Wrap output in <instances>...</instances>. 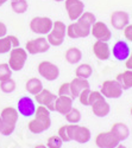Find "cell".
I'll return each instance as SVG.
<instances>
[{
    "instance_id": "74e56055",
    "label": "cell",
    "mask_w": 132,
    "mask_h": 148,
    "mask_svg": "<svg viewBox=\"0 0 132 148\" xmlns=\"http://www.w3.org/2000/svg\"><path fill=\"white\" fill-rule=\"evenodd\" d=\"M125 66L127 70H132V51H131L130 56L127 57V59L125 60Z\"/></svg>"
},
{
    "instance_id": "1f68e13d",
    "label": "cell",
    "mask_w": 132,
    "mask_h": 148,
    "mask_svg": "<svg viewBox=\"0 0 132 148\" xmlns=\"http://www.w3.org/2000/svg\"><path fill=\"white\" fill-rule=\"evenodd\" d=\"M63 141L61 140V138L58 135H51V136L46 141V147L48 148H62Z\"/></svg>"
},
{
    "instance_id": "2e32d148",
    "label": "cell",
    "mask_w": 132,
    "mask_h": 148,
    "mask_svg": "<svg viewBox=\"0 0 132 148\" xmlns=\"http://www.w3.org/2000/svg\"><path fill=\"white\" fill-rule=\"evenodd\" d=\"M130 24V16L125 11H114L111 14V25L115 30H124Z\"/></svg>"
},
{
    "instance_id": "836d02e7",
    "label": "cell",
    "mask_w": 132,
    "mask_h": 148,
    "mask_svg": "<svg viewBox=\"0 0 132 148\" xmlns=\"http://www.w3.org/2000/svg\"><path fill=\"white\" fill-rule=\"evenodd\" d=\"M58 96H68L71 97V91H70V84L69 83H63L58 89ZM73 98V97H71Z\"/></svg>"
},
{
    "instance_id": "ee69618b",
    "label": "cell",
    "mask_w": 132,
    "mask_h": 148,
    "mask_svg": "<svg viewBox=\"0 0 132 148\" xmlns=\"http://www.w3.org/2000/svg\"><path fill=\"white\" fill-rule=\"evenodd\" d=\"M131 116H132V107H131Z\"/></svg>"
},
{
    "instance_id": "ffe728a7",
    "label": "cell",
    "mask_w": 132,
    "mask_h": 148,
    "mask_svg": "<svg viewBox=\"0 0 132 148\" xmlns=\"http://www.w3.org/2000/svg\"><path fill=\"white\" fill-rule=\"evenodd\" d=\"M73 98L68 96H57L55 102V112L58 114L66 115L69 110L73 108Z\"/></svg>"
},
{
    "instance_id": "ab89813d",
    "label": "cell",
    "mask_w": 132,
    "mask_h": 148,
    "mask_svg": "<svg viewBox=\"0 0 132 148\" xmlns=\"http://www.w3.org/2000/svg\"><path fill=\"white\" fill-rule=\"evenodd\" d=\"M114 148H127L126 146H124V145H120V143H119L117 147H114Z\"/></svg>"
},
{
    "instance_id": "ba28073f",
    "label": "cell",
    "mask_w": 132,
    "mask_h": 148,
    "mask_svg": "<svg viewBox=\"0 0 132 148\" xmlns=\"http://www.w3.org/2000/svg\"><path fill=\"white\" fill-rule=\"evenodd\" d=\"M101 95L105 98H111V100H114V98H119L124 90L122 89L120 84H119L115 79H109V81H105L101 85V89H100Z\"/></svg>"
},
{
    "instance_id": "4316f807",
    "label": "cell",
    "mask_w": 132,
    "mask_h": 148,
    "mask_svg": "<svg viewBox=\"0 0 132 148\" xmlns=\"http://www.w3.org/2000/svg\"><path fill=\"white\" fill-rule=\"evenodd\" d=\"M93 73V68L87 64V63H83V64H80L76 70H75V75L76 77L79 78H83V79H88Z\"/></svg>"
},
{
    "instance_id": "f6af8a7d",
    "label": "cell",
    "mask_w": 132,
    "mask_h": 148,
    "mask_svg": "<svg viewBox=\"0 0 132 148\" xmlns=\"http://www.w3.org/2000/svg\"><path fill=\"white\" fill-rule=\"evenodd\" d=\"M11 1H15V0H11Z\"/></svg>"
},
{
    "instance_id": "8992f818",
    "label": "cell",
    "mask_w": 132,
    "mask_h": 148,
    "mask_svg": "<svg viewBox=\"0 0 132 148\" xmlns=\"http://www.w3.org/2000/svg\"><path fill=\"white\" fill-rule=\"evenodd\" d=\"M28 52L23 47H15L10 51V57H8V66L11 68L12 71H20L28 60Z\"/></svg>"
},
{
    "instance_id": "5bb4252c",
    "label": "cell",
    "mask_w": 132,
    "mask_h": 148,
    "mask_svg": "<svg viewBox=\"0 0 132 148\" xmlns=\"http://www.w3.org/2000/svg\"><path fill=\"white\" fill-rule=\"evenodd\" d=\"M36 104L35 101L30 96H23L18 100L17 103V110L18 113L24 117H31L36 113Z\"/></svg>"
},
{
    "instance_id": "d6a6232c",
    "label": "cell",
    "mask_w": 132,
    "mask_h": 148,
    "mask_svg": "<svg viewBox=\"0 0 132 148\" xmlns=\"http://www.w3.org/2000/svg\"><path fill=\"white\" fill-rule=\"evenodd\" d=\"M89 92H91V88L88 89H85V90H82L81 94L79 95V101L82 106H89L88 104V98H89Z\"/></svg>"
},
{
    "instance_id": "4dcf8cb0",
    "label": "cell",
    "mask_w": 132,
    "mask_h": 148,
    "mask_svg": "<svg viewBox=\"0 0 132 148\" xmlns=\"http://www.w3.org/2000/svg\"><path fill=\"white\" fill-rule=\"evenodd\" d=\"M11 76H12V70L8 66V64L7 63H1L0 64V82L12 78Z\"/></svg>"
},
{
    "instance_id": "6da1fadb",
    "label": "cell",
    "mask_w": 132,
    "mask_h": 148,
    "mask_svg": "<svg viewBox=\"0 0 132 148\" xmlns=\"http://www.w3.org/2000/svg\"><path fill=\"white\" fill-rule=\"evenodd\" d=\"M95 21H97V17L92 12H83L77 20L68 25L67 27L68 37L71 39H79V38L88 37L91 34V27Z\"/></svg>"
},
{
    "instance_id": "8fae6325",
    "label": "cell",
    "mask_w": 132,
    "mask_h": 148,
    "mask_svg": "<svg viewBox=\"0 0 132 148\" xmlns=\"http://www.w3.org/2000/svg\"><path fill=\"white\" fill-rule=\"evenodd\" d=\"M64 8L71 21L77 20L85 12V4L81 0H64Z\"/></svg>"
},
{
    "instance_id": "b9f144b4",
    "label": "cell",
    "mask_w": 132,
    "mask_h": 148,
    "mask_svg": "<svg viewBox=\"0 0 132 148\" xmlns=\"http://www.w3.org/2000/svg\"><path fill=\"white\" fill-rule=\"evenodd\" d=\"M1 127H3V120H1V116H0V130H1Z\"/></svg>"
},
{
    "instance_id": "ac0fdd59",
    "label": "cell",
    "mask_w": 132,
    "mask_h": 148,
    "mask_svg": "<svg viewBox=\"0 0 132 148\" xmlns=\"http://www.w3.org/2000/svg\"><path fill=\"white\" fill-rule=\"evenodd\" d=\"M93 53L100 60H107L111 56V50L110 46L107 44V42H101V40H97L93 44Z\"/></svg>"
},
{
    "instance_id": "52a82bcc",
    "label": "cell",
    "mask_w": 132,
    "mask_h": 148,
    "mask_svg": "<svg viewBox=\"0 0 132 148\" xmlns=\"http://www.w3.org/2000/svg\"><path fill=\"white\" fill-rule=\"evenodd\" d=\"M54 21L49 17H35L30 21V30L39 36L48 34L53 29Z\"/></svg>"
},
{
    "instance_id": "7a4b0ae2",
    "label": "cell",
    "mask_w": 132,
    "mask_h": 148,
    "mask_svg": "<svg viewBox=\"0 0 132 148\" xmlns=\"http://www.w3.org/2000/svg\"><path fill=\"white\" fill-rule=\"evenodd\" d=\"M35 117L29 122L28 128L32 134H42L48 130L51 126L50 112L44 106H39L36 108Z\"/></svg>"
},
{
    "instance_id": "4fadbf2b",
    "label": "cell",
    "mask_w": 132,
    "mask_h": 148,
    "mask_svg": "<svg viewBox=\"0 0 132 148\" xmlns=\"http://www.w3.org/2000/svg\"><path fill=\"white\" fill-rule=\"evenodd\" d=\"M57 95L53 94L48 89H43L41 92L35 95V101L39 106H44L49 112H55V102H56Z\"/></svg>"
},
{
    "instance_id": "d4e9b609",
    "label": "cell",
    "mask_w": 132,
    "mask_h": 148,
    "mask_svg": "<svg viewBox=\"0 0 132 148\" xmlns=\"http://www.w3.org/2000/svg\"><path fill=\"white\" fill-rule=\"evenodd\" d=\"M115 81L120 84L123 90H129L132 88V70H126L120 72L115 77Z\"/></svg>"
},
{
    "instance_id": "30bf717a",
    "label": "cell",
    "mask_w": 132,
    "mask_h": 148,
    "mask_svg": "<svg viewBox=\"0 0 132 148\" xmlns=\"http://www.w3.org/2000/svg\"><path fill=\"white\" fill-rule=\"evenodd\" d=\"M49 49H50V44L48 43L46 38H44V37L31 39V40L26 42V45H25V50L30 55L44 53L46 51H49Z\"/></svg>"
},
{
    "instance_id": "f1b7e54d",
    "label": "cell",
    "mask_w": 132,
    "mask_h": 148,
    "mask_svg": "<svg viewBox=\"0 0 132 148\" xmlns=\"http://www.w3.org/2000/svg\"><path fill=\"white\" fill-rule=\"evenodd\" d=\"M11 7L13 10V12L18 14H23L25 13L29 8V4L26 0H15V1H11Z\"/></svg>"
},
{
    "instance_id": "603a6c76",
    "label": "cell",
    "mask_w": 132,
    "mask_h": 148,
    "mask_svg": "<svg viewBox=\"0 0 132 148\" xmlns=\"http://www.w3.org/2000/svg\"><path fill=\"white\" fill-rule=\"evenodd\" d=\"M110 132H111L120 142H122V141H125V140L130 136V129H129V127L125 125V123H123V122H117V123H114Z\"/></svg>"
},
{
    "instance_id": "9a60e30c",
    "label": "cell",
    "mask_w": 132,
    "mask_h": 148,
    "mask_svg": "<svg viewBox=\"0 0 132 148\" xmlns=\"http://www.w3.org/2000/svg\"><path fill=\"white\" fill-rule=\"evenodd\" d=\"M119 143H120V141L111 132L99 133L97 138H95V145H97L98 148H114Z\"/></svg>"
},
{
    "instance_id": "d590c367",
    "label": "cell",
    "mask_w": 132,
    "mask_h": 148,
    "mask_svg": "<svg viewBox=\"0 0 132 148\" xmlns=\"http://www.w3.org/2000/svg\"><path fill=\"white\" fill-rule=\"evenodd\" d=\"M124 37L129 42L132 43V25L131 24H129L127 26L124 27Z\"/></svg>"
},
{
    "instance_id": "9c48e42d",
    "label": "cell",
    "mask_w": 132,
    "mask_h": 148,
    "mask_svg": "<svg viewBox=\"0 0 132 148\" xmlns=\"http://www.w3.org/2000/svg\"><path fill=\"white\" fill-rule=\"evenodd\" d=\"M38 73H39V76H42L44 79L46 81H56L59 76V69L56 64L51 63V62L49 60H43L41 62V63L38 64Z\"/></svg>"
},
{
    "instance_id": "8d00e7d4",
    "label": "cell",
    "mask_w": 132,
    "mask_h": 148,
    "mask_svg": "<svg viewBox=\"0 0 132 148\" xmlns=\"http://www.w3.org/2000/svg\"><path fill=\"white\" fill-rule=\"evenodd\" d=\"M5 36H7V26L0 21V38H3Z\"/></svg>"
},
{
    "instance_id": "cb8c5ba5",
    "label": "cell",
    "mask_w": 132,
    "mask_h": 148,
    "mask_svg": "<svg viewBox=\"0 0 132 148\" xmlns=\"http://www.w3.org/2000/svg\"><path fill=\"white\" fill-rule=\"evenodd\" d=\"M25 89L30 95H37L38 92H41L44 88H43V83L39 78L37 77H32L29 78L25 83Z\"/></svg>"
},
{
    "instance_id": "7402d4cb",
    "label": "cell",
    "mask_w": 132,
    "mask_h": 148,
    "mask_svg": "<svg viewBox=\"0 0 132 148\" xmlns=\"http://www.w3.org/2000/svg\"><path fill=\"white\" fill-rule=\"evenodd\" d=\"M19 46V40L16 36H5L0 38V55L10 52L12 49Z\"/></svg>"
},
{
    "instance_id": "f546056e",
    "label": "cell",
    "mask_w": 132,
    "mask_h": 148,
    "mask_svg": "<svg viewBox=\"0 0 132 148\" xmlns=\"http://www.w3.org/2000/svg\"><path fill=\"white\" fill-rule=\"evenodd\" d=\"M16 87H17V84H16L15 79H12V78L0 82V90H1L3 92H5V94L13 92L16 90Z\"/></svg>"
},
{
    "instance_id": "44dd1931",
    "label": "cell",
    "mask_w": 132,
    "mask_h": 148,
    "mask_svg": "<svg viewBox=\"0 0 132 148\" xmlns=\"http://www.w3.org/2000/svg\"><path fill=\"white\" fill-rule=\"evenodd\" d=\"M69 84H70V91H71V97H73V100L79 97V95L81 94L82 90L88 89L91 87L89 83H88V79H83V78H79V77H75Z\"/></svg>"
},
{
    "instance_id": "277c9868",
    "label": "cell",
    "mask_w": 132,
    "mask_h": 148,
    "mask_svg": "<svg viewBox=\"0 0 132 148\" xmlns=\"http://www.w3.org/2000/svg\"><path fill=\"white\" fill-rule=\"evenodd\" d=\"M46 40L50 44V46H59L62 45L64 42V38L67 36V25L61 21V20H56L53 24V29L51 31L46 34Z\"/></svg>"
},
{
    "instance_id": "d6986e66",
    "label": "cell",
    "mask_w": 132,
    "mask_h": 148,
    "mask_svg": "<svg viewBox=\"0 0 132 148\" xmlns=\"http://www.w3.org/2000/svg\"><path fill=\"white\" fill-rule=\"evenodd\" d=\"M92 112L97 117H106L111 112V107L109 104V102L106 101V98L102 97L101 100L94 102L92 106Z\"/></svg>"
},
{
    "instance_id": "e575fe53",
    "label": "cell",
    "mask_w": 132,
    "mask_h": 148,
    "mask_svg": "<svg viewBox=\"0 0 132 148\" xmlns=\"http://www.w3.org/2000/svg\"><path fill=\"white\" fill-rule=\"evenodd\" d=\"M58 134V136L61 138V140L63 141V142H70V140H69V138H68V132H67V126L64 125V126H62V127H59V129H58V132H57Z\"/></svg>"
},
{
    "instance_id": "5b68a950",
    "label": "cell",
    "mask_w": 132,
    "mask_h": 148,
    "mask_svg": "<svg viewBox=\"0 0 132 148\" xmlns=\"http://www.w3.org/2000/svg\"><path fill=\"white\" fill-rule=\"evenodd\" d=\"M67 132H68V138L70 141H75L77 143H87L91 138L92 133L91 129L85 126H79V125H66Z\"/></svg>"
},
{
    "instance_id": "60d3db41",
    "label": "cell",
    "mask_w": 132,
    "mask_h": 148,
    "mask_svg": "<svg viewBox=\"0 0 132 148\" xmlns=\"http://www.w3.org/2000/svg\"><path fill=\"white\" fill-rule=\"evenodd\" d=\"M6 1H7V0H0V6H1V5H4Z\"/></svg>"
},
{
    "instance_id": "7bdbcfd3",
    "label": "cell",
    "mask_w": 132,
    "mask_h": 148,
    "mask_svg": "<svg viewBox=\"0 0 132 148\" xmlns=\"http://www.w3.org/2000/svg\"><path fill=\"white\" fill-rule=\"evenodd\" d=\"M54 1H57V3H59V1H64V0H54Z\"/></svg>"
},
{
    "instance_id": "7c38bea8",
    "label": "cell",
    "mask_w": 132,
    "mask_h": 148,
    "mask_svg": "<svg viewBox=\"0 0 132 148\" xmlns=\"http://www.w3.org/2000/svg\"><path fill=\"white\" fill-rule=\"evenodd\" d=\"M91 34L101 42H109L112 38V32L104 21H95L91 27Z\"/></svg>"
},
{
    "instance_id": "3957f363",
    "label": "cell",
    "mask_w": 132,
    "mask_h": 148,
    "mask_svg": "<svg viewBox=\"0 0 132 148\" xmlns=\"http://www.w3.org/2000/svg\"><path fill=\"white\" fill-rule=\"evenodd\" d=\"M1 120H3V127L0 130V134L4 135V136H10V135L15 132L17 122H18V117H19V113L18 110L13 107H6L1 110Z\"/></svg>"
},
{
    "instance_id": "e0dca14e",
    "label": "cell",
    "mask_w": 132,
    "mask_h": 148,
    "mask_svg": "<svg viewBox=\"0 0 132 148\" xmlns=\"http://www.w3.org/2000/svg\"><path fill=\"white\" fill-rule=\"evenodd\" d=\"M131 53V49L125 40H118L112 47V55L119 62H125Z\"/></svg>"
},
{
    "instance_id": "f35d334b",
    "label": "cell",
    "mask_w": 132,
    "mask_h": 148,
    "mask_svg": "<svg viewBox=\"0 0 132 148\" xmlns=\"http://www.w3.org/2000/svg\"><path fill=\"white\" fill-rule=\"evenodd\" d=\"M33 148H48L45 145H37V146H35Z\"/></svg>"
},
{
    "instance_id": "83f0119b",
    "label": "cell",
    "mask_w": 132,
    "mask_h": 148,
    "mask_svg": "<svg viewBox=\"0 0 132 148\" xmlns=\"http://www.w3.org/2000/svg\"><path fill=\"white\" fill-rule=\"evenodd\" d=\"M66 120L68 123H71V125H77V123L81 121V113H80V110L76 109V108H71L69 112L64 115Z\"/></svg>"
},
{
    "instance_id": "484cf974",
    "label": "cell",
    "mask_w": 132,
    "mask_h": 148,
    "mask_svg": "<svg viewBox=\"0 0 132 148\" xmlns=\"http://www.w3.org/2000/svg\"><path fill=\"white\" fill-rule=\"evenodd\" d=\"M82 58V52L77 47H69L66 51V60L69 64H77Z\"/></svg>"
}]
</instances>
